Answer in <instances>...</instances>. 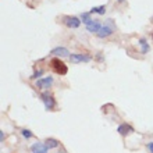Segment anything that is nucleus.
Returning <instances> with one entry per match:
<instances>
[{"mask_svg":"<svg viewBox=\"0 0 153 153\" xmlns=\"http://www.w3.org/2000/svg\"><path fill=\"white\" fill-rule=\"evenodd\" d=\"M50 67L59 75H65V74L68 73V67L65 65L64 61L60 60V57H53L52 60H50Z\"/></svg>","mask_w":153,"mask_h":153,"instance_id":"nucleus-1","label":"nucleus"},{"mask_svg":"<svg viewBox=\"0 0 153 153\" xmlns=\"http://www.w3.org/2000/svg\"><path fill=\"white\" fill-rule=\"evenodd\" d=\"M114 29H116V27H114L113 20H107L105 24L102 25L100 31H99L96 35L100 38V39H105V38H109L110 35H113V33H114Z\"/></svg>","mask_w":153,"mask_h":153,"instance_id":"nucleus-2","label":"nucleus"},{"mask_svg":"<svg viewBox=\"0 0 153 153\" xmlns=\"http://www.w3.org/2000/svg\"><path fill=\"white\" fill-rule=\"evenodd\" d=\"M40 99H42V102H43L45 109L46 110H53L54 107H56V100H54V97H53L52 93L43 92L42 95H40Z\"/></svg>","mask_w":153,"mask_h":153,"instance_id":"nucleus-3","label":"nucleus"},{"mask_svg":"<svg viewBox=\"0 0 153 153\" xmlns=\"http://www.w3.org/2000/svg\"><path fill=\"white\" fill-rule=\"evenodd\" d=\"M92 60V57L89 54H82V53H74L70 56V61L73 64H78V63H89Z\"/></svg>","mask_w":153,"mask_h":153,"instance_id":"nucleus-4","label":"nucleus"},{"mask_svg":"<svg viewBox=\"0 0 153 153\" xmlns=\"http://www.w3.org/2000/svg\"><path fill=\"white\" fill-rule=\"evenodd\" d=\"M63 22H64L65 27L75 29V28H78V27H79L82 21H81V18H78V17H75V16H67V17H64V18H63Z\"/></svg>","mask_w":153,"mask_h":153,"instance_id":"nucleus-5","label":"nucleus"},{"mask_svg":"<svg viewBox=\"0 0 153 153\" xmlns=\"http://www.w3.org/2000/svg\"><path fill=\"white\" fill-rule=\"evenodd\" d=\"M53 82H54L53 76H45V78H39V79L36 81V88L38 89H42V91H46V89L52 88Z\"/></svg>","mask_w":153,"mask_h":153,"instance_id":"nucleus-6","label":"nucleus"},{"mask_svg":"<svg viewBox=\"0 0 153 153\" xmlns=\"http://www.w3.org/2000/svg\"><path fill=\"white\" fill-rule=\"evenodd\" d=\"M50 54H53L54 57H70L71 54H70L68 49L63 48V46H57V48H54L50 52Z\"/></svg>","mask_w":153,"mask_h":153,"instance_id":"nucleus-7","label":"nucleus"},{"mask_svg":"<svg viewBox=\"0 0 153 153\" xmlns=\"http://www.w3.org/2000/svg\"><path fill=\"white\" fill-rule=\"evenodd\" d=\"M102 28V22L99 20H92L89 24H86V29L91 33H97Z\"/></svg>","mask_w":153,"mask_h":153,"instance_id":"nucleus-8","label":"nucleus"},{"mask_svg":"<svg viewBox=\"0 0 153 153\" xmlns=\"http://www.w3.org/2000/svg\"><path fill=\"white\" fill-rule=\"evenodd\" d=\"M48 146L46 143H42V142H35L32 146H31V152L32 153H48Z\"/></svg>","mask_w":153,"mask_h":153,"instance_id":"nucleus-9","label":"nucleus"},{"mask_svg":"<svg viewBox=\"0 0 153 153\" xmlns=\"http://www.w3.org/2000/svg\"><path fill=\"white\" fill-rule=\"evenodd\" d=\"M117 132L120 134V135H123V137H125V135L134 132V128L129 124H121L117 127Z\"/></svg>","mask_w":153,"mask_h":153,"instance_id":"nucleus-10","label":"nucleus"},{"mask_svg":"<svg viewBox=\"0 0 153 153\" xmlns=\"http://www.w3.org/2000/svg\"><path fill=\"white\" fill-rule=\"evenodd\" d=\"M45 143H46V146H48L49 149H54V148H57V146L60 145V142L57 141V139H54V138H48L45 141Z\"/></svg>","mask_w":153,"mask_h":153,"instance_id":"nucleus-11","label":"nucleus"},{"mask_svg":"<svg viewBox=\"0 0 153 153\" xmlns=\"http://www.w3.org/2000/svg\"><path fill=\"white\" fill-rule=\"evenodd\" d=\"M139 45H141V48H142L141 49L142 54H146V53L149 52V45H148L145 38H141V39H139Z\"/></svg>","mask_w":153,"mask_h":153,"instance_id":"nucleus-12","label":"nucleus"},{"mask_svg":"<svg viewBox=\"0 0 153 153\" xmlns=\"http://www.w3.org/2000/svg\"><path fill=\"white\" fill-rule=\"evenodd\" d=\"M91 14H93V13H95V14H99V16H103V14H105L106 13V6H97V7H93L92 10H91Z\"/></svg>","mask_w":153,"mask_h":153,"instance_id":"nucleus-13","label":"nucleus"},{"mask_svg":"<svg viewBox=\"0 0 153 153\" xmlns=\"http://www.w3.org/2000/svg\"><path fill=\"white\" fill-rule=\"evenodd\" d=\"M81 21H82L85 25L89 24V22L92 21V18H91V13H82V14H81Z\"/></svg>","mask_w":153,"mask_h":153,"instance_id":"nucleus-14","label":"nucleus"},{"mask_svg":"<svg viewBox=\"0 0 153 153\" xmlns=\"http://www.w3.org/2000/svg\"><path fill=\"white\" fill-rule=\"evenodd\" d=\"M21 134H22V137L25 138V139H29V138H32V135L33 134L29 131V129H27V128H24L22 131H21Z\"/></svg>","mask_w":153,"mask_h":153,"instance_id":"nucleus-15","label":"nucleus"},{"mask_svg":"<svg viewBox=\"0 0 153 153\" xmlns=\"http://www.w3.org/2000/svg\"><path fill=\"white\" fill-rule=\"evenodd\" d=\"M42 75H43V70H38V71H35L32 75L29 76V78H31V79H38V78L42 76Z\"/></svg>","mask_w":153,"mask_h":153,"instance_id":"nucleus-16","label":"nucleus"},{"mask_svg":"<svg viewBox=\"0 0 153 153\" xmlns=\"http://www.w3.org/2000/svg\"><path fill=\"white\" fill-rule=\"evenodd\" d=\"M146 148L149 149V152H150V153H153V142H149V143L146 145Z\"/></svg>","mask_w":153,"mask_h":153,"instance_id":"nucleus-17","label":"nucleus"},{"mask_svg":"<svg viewBox=\"0 0 153 153\" xmlns=\"http://www.w3.org/2000/svg\"><path fill=\"white\" fill-rule=\"evenodd\" d=\"M4 137H6V135H4V132H3V131H0V142L4 141Z\"/></svg>","mask_w":153,"mask_h":153,"instance_id":"nucleus-18","label":"nucleus"},{"mask_svg":"<svg viewBox=\"0 0 153 153\" xmlns=\"http://www.w3.org/2000/svg\"><path fill=\"white\" fill-rule=\"evenodd\" d=\"M96 59H97V60H99V61H103V56H102V53H97Z\"/></svg>","mask_w":153,"mask_h":153,"instance_id":"nucleus-19","label":"nucleus"},{"mask_svg":"<svg viewBox=\"0 0 153 153\" xmlns=\"http://www.w3.org/2000/svg\"><path fill=\"white\" fill-rule=\"evenodd\" d=\"M117 1H118V3H124L125 0H117Z\"/></svg>","mask_w":153,"mask_h":153,"instance_id":"nucleus-20","label":"nucleus"},{"mask_svg":"<svg viewBox=\"0 0 153 153\" xmlns=\"http://www.w3.org/2000/svg\"><path fill=\"white\" fill-rule=\"evenodd\" d=\"M152 39H153V32H152Z\"/></svg>","mask_w":153,"mask_h":153,"instance_id":"nucleus-21","label":"nucleus"},{"mask_svg":"<svg viewBox=\"0 0 153 153\" xmlns=\"http://www.w3.org/2000/svg\"><path fill=\"white\" fill-rule=\"evenodd\" d=\"M152 20H153V18H152Z\"/></svg>","mask_w":153,"mask_h":153,"instance_id":"nucleus-22","label":"nucleus"}]
</instances>
